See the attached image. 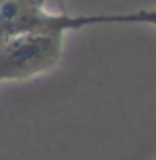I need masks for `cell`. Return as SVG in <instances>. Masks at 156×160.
<instances>
[{"instance_id":"277c9868","label":"cell","mask_w":156,"mask_h":160,"mask_svg":"<svg viewBox=\"0 0 156 160\" xmlns=\"http://www.w3.org/2000/svg\"><path fill=\"white\" fill-rule=\"evenodd\" d=\"M43 2H46V6H48V2H49V0H43ZM58 2H61V0H58Z\"/></svg>"},{"instance_id":"6da1fadb","label":"cell","mask_w":156,"mask_h":160,"mask_svg":"<svg viewBox=\"0 0 156 160\" xmlns=\"http://www.w3.org/2000/svg\"><path fill=\"white\" fill-rule=\"evenodd\" d=\"M65 32H26L0 44V83L28 81L53 71L63 59Z\"/></svg>"},{"instance_id":"7a4b0ae2","label":"cell","mask_w":156,"mask_h":160,"mask_svg":"<svg viewBox=\"0 0 156 160\" xmlns=\"http://www.w3.org/2000/svg\"><path fill=\"white\" fill-rule=\"evenodd\" d=\"M46 30H81L77 16L52 12L43 0H0V44L12 36Z\"/></svg>"},{"instance_id":"3957f363","label":"cell","mask_w":156,"mask_h":160,"mask_svg":"<svg viewBox=\"0 0 156 160\" xmlns=\"http://www.w3.org/2000/svg\"><path fill=\"white\" fill-rule=\"evenodd\" d=\"M79 28L87 26H103V24H146L156 28V8L144 10H133V12H121V14H89V16H77Z\"/></svg>"}]
</instances>
